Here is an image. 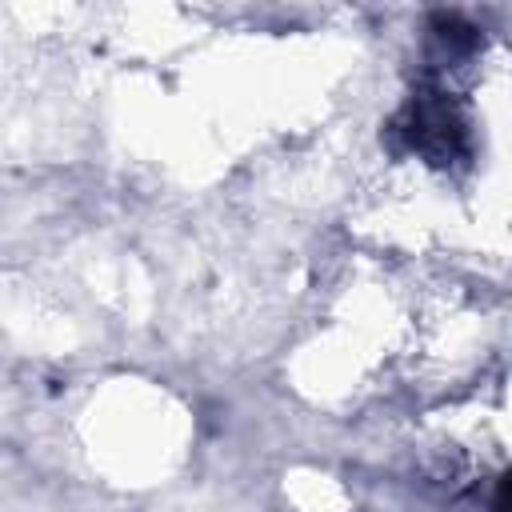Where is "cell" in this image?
Masks as SVG:
<instances>
[{"instance_id": "1", "label": "cell", "mask_w": 512, "mask_h": 512, "mask_svg": "<svg viewBox=\"0 0 512 512\" xmlns=\"http://www.w3.org/2000/svg\"><path fill=\"white\" fill-rule=\"evenodd\" d=\"M496 508H500V512H512V472L500 480V492H496Z\"/></svg>"}]
</instances>
